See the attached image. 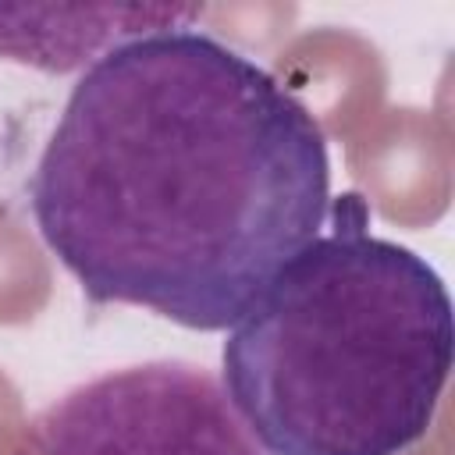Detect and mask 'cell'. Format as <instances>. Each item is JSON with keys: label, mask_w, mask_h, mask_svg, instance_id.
<instances>
[{"label": "cell", "mask_w": 455, "mask_h": 455, "mask_svg": "<svg viewBox=\"0 0 455 455\" xmlns=\"http://www.w3.org/2000/svg\"><path fill=\"white\" fill-rule=\"evenodd\" d=\"M28 203L92 302L224 331L320 235L331 156L291 89L181 25L82 71Z\"/></svg>", "instance_id": "cell-1"}, {"label": "cell", "mask_w": 455, "mask_h": 455, "mask_svg": "<svg viewBox=\"0 0 455 455\" xmlns=\"http://www.w3.org/2000/svg\"><path fill=\"white\" fill-rule=\"evenodd\" d=\"M455 359L444 277L409 245L316 235L224 341V391L267 455H402L427 437Z\"/></svg>", "instance_id": "cell-2"}, {"label": "cell", "mask_w": 455, "mask_h": 455, "mask_svg": "<svg viewBox=\"0 0 455 455\" xmlns=\"http://www.w3.org/2000/svg\"><path fill=\"white\" fill-rule=\"evenodd\" d=\"M11 455H267L203 366L156 359L100 373L36 412Z\"/></svg>", "instance_id": "cell-3"}, {"label": "cell", "mask_w": 455, "mask_h": 455, "mask_svg": "<svg viewBox=\"0 0 455 455\" xmlns=\"http://www.w3.org/2000/svg\"><path fill=\"white\" fill-rule=\"evenodd\" d=\"M196 14V7H0V57L60 75L117 43L181 28Z\"/></svg>", "instance_id": "cell-4"}]
</instances>
